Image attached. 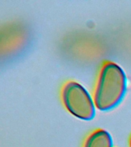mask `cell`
Wrapping results in <instances>:
<instances>
[{
  "instance_id": "1",
  "label": "cell",
  "mask_w": 131,
  "mask_h": 147,
  "mask_svg": "<svg viewBox=\"0 0 131 147\" xmlns=\"http://www.w3.org/2000/svg\"><path fill=\"white\" fill-rule=\"evenodd\" d=\"M127 90V78L121 67L112 61L101 67L94 90V100L101 111L115 108L123 100Z\"/></svg>"
},
{
  "instance_id": "2",
  "label": "cell",
  "mask_w": 131,
  "mask_h": 147,
  "mask_svg": "<svg viewBox=\"0 0 131 147\" xmlns=\"http://www.w3.org/2000/svg\"><path fill=\"white\" fill-rule=\"evenodd\" d=\"M61 100L68 111L78 119L89 121L96 114V105L87 90L79 83L70 80L64 85Z\"/></svg>"
},
{
  "instance_id": "3",
  "label": "cell",
  "mask_w": 131,
  "mask_h": 147,
  "mask_svg": "<svg viewBox=\"0 0 131 147\" xmlns=\"http://www.w3.org/2000/svg\"><path fill=\"white\" fill-rule=\"evenodd\" d=\"M112 136L107 130L98 129L90 134L86 139L84 147H113Z\"/></svg>"
},
{
  "instance_id": "4",
  "label": "cell",
  "mask_w": 131,
  "mask_h": 147,
  "mask_svg": "<svg viewBox=\"0 0 131 147\" xmlns=\"http://www.w3.org/2000/svg\"><path fill=\"white\" fill-rule=\"evenodd\" d=\"M130 146L131 147V137H130Z\"/></svg>"
}]
</instances>
